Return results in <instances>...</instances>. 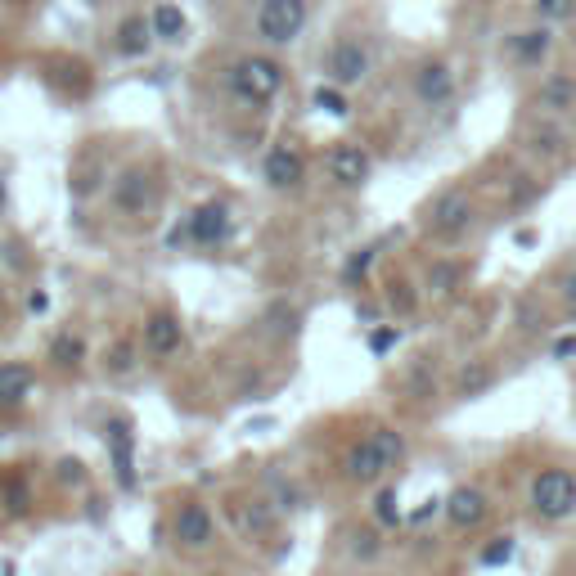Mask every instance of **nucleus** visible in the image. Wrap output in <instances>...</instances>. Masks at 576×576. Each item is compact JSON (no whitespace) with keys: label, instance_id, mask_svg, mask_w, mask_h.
Wrapping results in <instances>:
<instances>
[{"label":"nucleus","instance_id":"nucleus-34","mask_svg":"<svg viewBox=\"0 0 576 576\" xmlns=\"http://www.w3.org/2000/svg\"><path fill=\"white\" fill-rule=\"evenodd\" d=\"M558 297H563L567 315H576V266L563 270V279H558Z\"/></svg>","mask_w":576,"mask_h":576},{"label":"nucleus","instance_id":"nucleus-21","mask_svg":"<svg viewBox=\"0 0 576 576\" xmlns=\"http://www.w3.org/2000/svg\"><path fill=\"white\" fill-rule=\"evenodd\" d=\"M149 27H153V41L176 45V41H185L189 18H185V9H180V5H171V0H158V5L149 9Z\"/></svg>","mask_w":576,"mask_h":576},{"label":"nucleus","instance_id":"nucleus-12","mask_svg":"<svg viewBox=\"0 0 576 576\" xmlns=\"http://www.w3.org/2000/svg\"><path fill=\"white\" fill-rule=\"evenodd\" d=\"M153 194H158V189H153V176L144 167H126L122 176L113 180V207L122 216H144L153 207Z\"/></svg>","mask_w":576,"mask_h":576},{"label":"nucleus","instance_id":"nucleus-29","mask_svg":"<svg viewBox=\"0 0 576 576\" xmlns=\"http://www.w3.org/2000/svg\"><path fill=\"white\" fill-rule=\"evenodd\" d=\"M486 383H491V369H486V365L464 369V374H459V396H477Z\"/></svg>","mask_w":576,"mask_h":576},{"label":"nucleus","instance_id":"nucleus-31","mask_svg":"<svg viewBox=\"0 0 576 576\" xmlns=\"http://www.w3.org/2000/svg\"><path fill=\"white\" fill-rule=\"evenodd\" d=\"M455 275H459L455 266H446V261H437V266H432V275H428L432 293H450V288H455Z\"/></svg>","mask_w":576,"mask_h":576},{"label":"nucleus","instance_id":"nucleus-37","mask_svg":"<svg viewBox=\"0 0 576 576\" xmlns=\"http://www.w3.org/2000/svg\"><path fill=\"white\" fill-rule=\"evenodd\" d=\"M432 513H441V500H423V509H419V513H414V522L432 518Z\"/></svg>","mask_w":576,"mask_h":576},{"label":"nucleus","instance_id":"nucleus-2","mask_svg":"<svg viewBox=\"0 0 576 576\" xmlns=\"http://www.w3.org/2000/svg\"><path fill=\"white\" fill-rule=\"evenodd\" d=\"M225 86H230V95L239 99V104L266 108L270 99L284 90V68H279V59H270V54H243V59L230 63Z\"/></svg>","mask_w":576,"mask_h":576},{"label":"nucleus","instance_id":"nucleus-3","mask_svg":"<svg viewBox=\"0 0 576 576\" xmlns=\"http://www.w3.org/2000/svg\"><path fill=\"white\" fill-rule=\"evenodd\" d=\"M306 18H311L306 0H257L252 36H257L266 50H284V45H293L297 36L306 32Z\"/></svg>","mask_w":576,"mask_h":576},{"label":"nucleus","instance_id":"nucleus-38","mask_svg":"<svg viewBox=\"0 0 576 576\" xmlns=\"http://www.w3.org/2000/svg\"><path fill=\"white\" fill-rule=\"evenodd\" d=\"M0 203H5V180H0Z\"/></svg>","mask_w":576,"mask_h":576},{"label":"nucleus","instance_id":"nucleus-16","mask_svg":"<svg viewBox=\"0 0 576 576\" xmlns=\"http://www.w3.org/2000/svg\"><path fill=\"white\" fill-rule=\"evenodd\" d=\"M108 450H113V473L117 486L135 491V437L126 419H108Z\"/></svg>","mask_w":576,"mask_h":576},{"label":"nucleus","instance_id":"nucleus-5","mask_svg":"<svg viewBox=\"0 0 576 576\" xmlns=\"http://www.w3.org/2000/svg\"><path fill=\"white\" fill-rule=\"evenodd\" d=\"M230 234H234L230 207H225L221 198H207V203H198L194 212L185 216V230L171 234V243L189 239V243H198V248H221V243H230Z\"/></svg>","mask_w":576,"mask_h":576},{"label":"nucleus","instance_id":"nucleus-22","mask_svg":"<svg viewBox=\"0 0 576 576\" xmlns=\"http://www.w3.org/2000/svg\"><path fill=\"white\" fill-rule=\"evenodd\" d=\"M50 360H54L59 369H77L81 360H86V342H81L72 329L54 333V342H50Z\"/></svg>","mask_w":576,"mask_h":576},{"label":"nucleus","instance_id":"nucleus-32","mask_svg":"<svg viewBox=\"0 0 576 576\" xmlns=\"http://www.w3.org/2000/svg\"><path fill=\"white\" fill-rule=\"evenodd\" d=\"M396 342H401V329H396V324H387V329H374V333H369V351H374V356H383V351L396 347Z\"/></svg>","mask_w":576,"mask_h":576},{"label":"nucleus","instance_id":"nucleus-35","mask_svg":"<svg viewBox=\"0 0 576 576\" xmlns=\"http://www.w3.org/2000/svg\"><path fill=\"white\" fill-rule=\"evenodd\" d=\"M63 482H81V464H77V459H63Z\"/></svg>","mask_w":576,"mask_h":576},{"label":"nucleus","instance_id":"nucleus-13","mask_svg":"<svg viewBox=\"0 0 576 576\" xmlns=\"http://www.w3.org/2000/svg\"><path fill=\"white\" fill-rule=\"evenodd\" d=\"M441 513H446V522L455 531H473L486 522V513H491V504H486V495L477 491V486H455V491L441 500Z\"/></svg>","mask_w":576,"mask_h":576},{"label":"nucleus","instance_id":"nucleus-23","mask_svg":"<svg viewBox=\"0 0 576 576\" xmlns=\"http://www.w3.org/2000/svg\"><path fill=\"white\" fill-rule=\"evenodd\" d=\"M311 108H315V113H329V117H347V113H351L347 90L333 86V81H324V86L311 90Z\"/></svg>","mask_w":576,"mask_h":576},{"label":"nucleus","instance_id":"nucleus-19","mask_svg":"<svg viewBox=\"0 0 576 576\" xmlns=\"http://www.w3.org/2000/svg\"><path fill=\"white\" fill-rule=\"evenodd\" d=\"M527 149L540 153V158H563L567 153V131L558 117H545L540 113V122L527 126Z\"/></svg>","mask_w":576,"mask_h":576},{"label":"nucleus","instance_id":"nucleus-4","mask_svg":"<svg viewBox=\"0 0 576 576\" xmlns=\"http://www.w3.org/2000/svg\"><path fill=\"white\" fill-rule=\"evenodd\" d=\"M531 513L540 522H563L576 513V473L567 468H540L531 477Z\"/></svg>","mask_w":576,"mask_h":576},{"label":"nucleus","instance_id":"nucleus-7","mask_svg":"<svg viewBox=\"0 0 576 576\" xmlns=\"http://www.w3.org/2000/svg\"><path fill=\"white\" fill-rule=\"evenodd\" d=\"M468 225H473V198H468L464 189H446V194H437L432 207H428V216H423V230H428L432 239H441V243L468 234Z\"/></svg>","mask_w":576,"mask_h":576},{"label":"nucleus","instance_id":"nucleus-14","mask_svg":"<svg viewBox=\"0 0 576 576\" xmlns=\"http://www.w3.org/2000/svg\"><path fill=\"white\" fill-rule=\"evenodd\" d=\"M554 54V27L536 23V27H522V32L509 36V59L518 68H540V63Z\"/></svg>","mask_w":576,"mask_h":576},{"label":"nucleus","instance_id":"nucleus-28","mask_svg":"<svg viewBox=\"0 0 576 576\" xmlns=\"http://www.w3.org/2000/svg\"><path fill=\"white\" fill-rule=\"evenodd\" d=\"M513 549H518V545H513V536H495L491 545L482 549V563H486V567H504V563H513Z\"/></svg>","mask_w":576,"mask_h":576},{"label":"nucleus","instance_id":"nucleus-6","mask_svg":"<svg viewBox=\"0 0 576 576\" xmlns=\"http://www.w3.org/2000/svg\"><path fill=\"white\" fill-rule=\"evenodd\" d=\"M369 68H374V54H369V45L360 41V36H338V41L324 50V77L342 90L360 86V81L369 77Z\"/></svg>","mask_w":576,"mask_h":576},{"label":"nucleus","instance_id":"nucleus-15","mask_svg":"<svg viewBox=\"0 0 576 576\" xmlns=\"http://www.w3.org/2000/svg\"><path fill=\"white\" fill-rule=\"evenodd\" d=\"M180 342H185V324H180L176 311H153L149 320H144V351L158 360L176 356Z\"/></svg>","mask_w":576,"mask_h":576},{"label":"nucleus","instance_id":"nucleus-8","mask_svg":"<svg viewBox=\"0 0 576 576\" xmlns=\"http://www.w3.org/2000/svg\"><path fill=\"white\" fill-rule=\"evenodd\" d=\"M324 171H329L333 185L360 189L369 180V171H374V162H369V153L360 149V144L338 140V144H329V149H324Z\"/></svg>","mask_w":576,"mask_h":576},{"label":"nucleus","instance_id":"nucleus-24","mask_svg":"<svg viewBox=\"0 0 576 576\" xmlns=\"http://www.w3.org/2000/svg\"><path fill=\"white\" fill-rule=\"evenodd\" d=\"M405 513H401V495H396V486H383V491L374 495V522L378 527H396Z\"/></svg>","mask_w":576,"mask_h":576},{"label":"nucleus","instance_id":"nucleus-33","mask_svg":"<svg viewBox=\"0 0 576 576\" xmlns=\"http://www.w3.org/2000/svg\"><path fill=\"white\" fill-rule=\"evenodd\" d=\"M351 554H356V558H374L378 554V536H374V531H351Z\"/></svg>","mask_w":576,"mask_h":576},{"label":"nucleus","instance_id":"nucleus-18","mask_svg":"<svg viewBox=\"0 0 576 576\" xmlns=\"http://www.w3.org/2000/svg\"><path fill=\"white\" fill-rule=\"evenodd\" d=\"M36 387V374L27 360H5L0 365V410H18V405L32 396Z\"/></svg>","mask_w":576,"mask_h":576},{"label":"nucleus","instance_id":"nucleus-25","mask_svg":"<svg viewBox=\"0 0 576 576\" xmlns=\"http://www.w3.org/2000/svg\"><path fill=\"white\" fill-rule=\"evenodd\" d=\"M239 513H243V527H248L252 536H266V531L275 527V509H270V500H248Z\"/></svg>","mask_w":576,"mask_h":576},{"label":"nucleus","instance_id":"nucleus-10","mask_svg":"<svg viewBox=\"0 0 576 576\" xmlns=\"http://www.w3.org/2000/svg\"><path fill=\"white\" fill-rule=\"evenodd\" d=\"M414 99L423 108H446L455 104V72L446 59H423L414 68Z\"/></svg>","mask_w":576,"mask_h":576},{"label":"nucleus","instance_id":"nucleus-17","mask_svg":"<svg viewBox=\"0 0 576 576\" xmlns=\"http://www.w3.org/2000/svg\"><path fill=\"white\" fill-rule=\"evenodd\" d=\"M536 108L545 117H563L576 108V77H567V72H549L545 81H540L536 90Z\"/></svg>","mask_w":576,"mask_h":576},{"label":"nucleus","instance_id":"nucleus-26","mask_svg":"<svg viewBox=\"0 0 576 576\" xmlns=\"http://www.w3.org/2000/svg\"><path fill=\"white\" fill-rule=\"evenodd\" d=\"M369 266H374V248H356L342 261V284H360L369 275Z\"/></svg>","mask_w":576,"mask_h":576},{"label":"nucleus","instance_id":"nucleus-27","mask_svg":"<svg viewBox=\"0 0 576 576\" xmlns=\"http://www.w3.org/2000/svg\"><path fill=\"white\" fill-rule=\"evenodd\" d=\"M531 9H536L540 23H563V18H572L576 0H531Z\"/></svg>","mask_w":576,"mask_h":576},{"label":"nucleus","instance_id":"nucleus-36","mask_svg":"<svg viewBox=\"0 0 576 576\" xmlns=\"http://www.w3.org/2000/svg\"><path fill=\"white\" fill-rule=\"evenodd\" d=\"M572 351H576V338H558V342H554V356H558V360L572 356Z\"/></svg>","mask_w":576,"mask_h":576},{"label":"nucleus","instance_id":"nucleus-20","mask_svg":"<svg viewBox=\"0 0 576 576\" xmlns=\"http://www.w3.org/2000/svg\"><path fill=\"white\" fill-rule=\"evenodd\" d=\"M153 50V27L144 14H131L117 23V54L122 59H144V54Z\"/></svg>","mask_w":576,"mask_h":576},{"label":"nucleus","instance_id":"nucleus-11","mask_svg":"<svg viewBox=\"0 0 576 576\" xmlns=\"http://www.w3.org/2000/svg\"><path fill=\"white\" fill-rule=\"evenodd\" d=\"M261 176H266V185L279 189V194H288V189H302L306 158L293 149V144H270L266 162H261Z\"/></svg>","mask_w":576,"mask_h":576},{"label":"nucleus","instance_id":"nucleus-30","mask_svg":"<svg viewBox=\"0 0 576 576\" xmlns=\"http://www.w3.org/2000/svg\"><path fill=\"white\" fill-rule=\"evenodd\" d=\"M131 369H135V347L131 342H117L108 351V374H131Z\"/></svg>","mask_w":576,"mask_h":576},{"label":"nucleus","instance_id":"nucleus-1","mask_svg":"<svg viewBox=\"0 0 576 576\" xmlns=\"http://www.w3.org/2000/svg\"><path fill=\"white\" fill-rule=\"evenodd\" d=\"M405 459V437L396 428H369L356 446L347 450V482L378 486L392 477V468Z\"/></svg>","mask_w":576,"mask_h":576},{"label":"nucleus","instance_id":"nucleus-9","mask_svg":"<svg viewBox=\"0 0 576 576\" xmlns=\"http://www.w3.org/2000/svg\"><path fill=\"white\" fill-rule=\"evenodd\" d=\"M171 536H176L180 549H207L216 540V518L207 504L185 500L176 513H171Z\"/></svg>","mask_w":576,"mask_h":576}]
</instances>
